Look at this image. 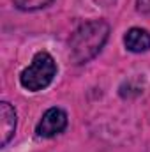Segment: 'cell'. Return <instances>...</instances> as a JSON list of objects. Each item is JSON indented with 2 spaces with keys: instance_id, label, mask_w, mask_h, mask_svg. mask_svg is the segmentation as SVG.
<instances>
[{
  "instance_id": "1",
  "label": "cell",
  "mask_w": 150,
  "mask_h": 152,
  "mask_svg": "<svg viewBox=\"0 0 150 152\" xmlns=\"http://www.w3.org/2000/svg\"><path fill=\"white\" fill-rule=\"evenodd\" d=\"M110 25L104 20H90L79 25L69 39V55L74 64H87L106 44Z\"/></svg>"
},
{
  "instance_id": "3",
  "label": "cell",
  "mask_w": 150,
  "mask_h": 152,
  "mask_svg": "<svg viewBox=\"0 0 150 152\" xmlns=\"http://www.w3.org/2000/svg\"><path fill=\"white\" fill-rule=\"evenodd\" d=\"M67 127V113L62 108H50L41 117L36 134L39 138H53Z\"/></svg>"
},
{
  "instance_id": "2",
  "label": "cell",
  "mask_w": 150,
  "mask_h": 152,
  "mask_svg": "<svg viewBox=\"0 0 150 152\" xmlns=\"http://www.w3.org/2000/svg\"><path fill=\"white\" fill-rule=\"evenodd\" d=\"M55 75H57V64L53 57L46 51H39L34 55L30 66L23 69V73L20 76V83L23 88L30 92H37V90L46 88L53 81Z\"/></svg>"
},
{
  "instance_id": "4",
  "label": "cell",
  "mask_w": 150,
  "mask_h": 152,
  "mask_svg": "<svg viewBox=\"0 0 150 152\" xmlns=\"http://www.w3.org/2000/svg\"><path fill=\"white\" fill-rule=\"evenodd\" d=\"M14 131H16V112L9 103L2 101L0 103V143L2 147L9 143V140L14 136Z\"/></svg>"
},
{
  "instance_id": "6",
  "label": "cell",
  "mask_w": 150,
  "mask_h": 152,
  "mask_svg": "<svg viewBox=\"0 0 150 152\" xmlns=\"http://www.w3.org/2000/svg\"><path fill=\"white\" fill-rule=\"evenodd\" d=\"M53 0H12V4L21 11H37L50 5Z\"/></svg>"
},
{
  "instance_id": "5",
  "label": "cell",
  "mask_w": 150,
  "mask_h": 152,
  "mask_svg": "<svg viewBox=\"0 0 150 152\" xmlns=\"http://www.w3.org/2000/svg\"><path fill=\"white\" fill-rule=\"evenodd\" d=\"M124 44L133 53H145L150 50V32L140 27H133L125 32Z\"/></svg>"
},
{
  "instance_id": "7",
  "label": "cell",
  "mask_w": 150,
  "mask_h": 152,
  "mask_svg": "<svg viewBox=\"0 0 150 152\" xmlns=\"http://www.w3.org/2000/svg\"><path fill=\"white\" fill-rule=\"evenodd\" d=\"M136 9L141 14H150V0H136Z\"/></svg>"
}]
</instances>
